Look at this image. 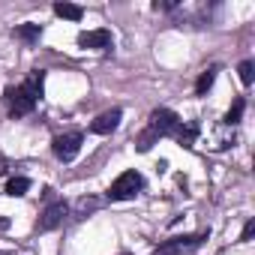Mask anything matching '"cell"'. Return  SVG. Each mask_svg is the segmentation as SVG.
I'll return each instance as SVG.
<instances>
[{"instance_id": "cell-17", "label": "cell", "mask_w": 255, "mask_h": 255, "mask_svg": "<svg viewBox=\"0 0 255 255\" xmlns=\"http://www.w3.org/2000/svg\"><path fill=\"white\" fill-rule=\"evenodd\" d=\"M252 234H255V219H249V222L243 225V234H240V240H249Z\"/></svg>"}, {"instance_id": "cell-14", "label": "cell", "mask_w": 255, "mask_h": 255, "mask_svg": "<svg viewBox=\"0 0 255 255\" xmlns=\"http://www.w3.org/2000/svg\"><path fill=\"white\" fill-rule=\"evenodd\" d=\"M156 138H159V135H156V132L150 129V126H147V129L138 135V141H135V144H138V150H141V153H147V150L153 147V141H156Z\"/></svg>"}, {"instance_id": "cell-8", "label": "cell", "mask_w": 255, "mask_h": 255, "mask_svg": "<svg viewBox=\"0 0 255 255\" xmlns=\"http://www.w3.org/2000/svg\"><path fill=\"white\" fill-rule=\"evenodd\" d=\"M81 48H108L111 45V30H84L78 33Z\"/></svg>"}, {"instance_id": "cell-19", "label": "cell", "mask_w": 255, "mask_h": 255, "mask_svg": "<svg viewBox=\"0 0 255 255\" xmlns=\"http://www.w3.org/2000/svg\"><path fill=\"white\" fill-rule=\"evenodd\" d=\"M0 171H3V159H0Z\"/></svg>"}, {"instance_id": "cell-18", "label": "cell", "mask_w": 255, "mask_h": 255, "mask_svg": "<svg viewBox=\"0 0 255 255\" xmlns=\"http://www.w3.org/2000/svg\"><path fill=\"white\" fill-rule=\"evenodd\" d=\"M3 228H9V219H0V231H3Z\"/></svg>"}, {"instance_id": "cell-6", "label": "cell", "mask_w": 255, "mask_h": 255, "mask_svg": "<svg viewBox=\"0 0 255 255\" xmlns=\"http://www.w3.org/2000/svg\"><path fill=\"white\" fill-rule=\"evenodd\" d=\"M66 216H69V207H66L63 201L48 204V207L42 210V216H39V231H54V228H60Z\"/></svg>"}, {"instance_id": "cell-16", "label": "cell", "mask_w": 255, "mask_h": 255, "mask_svg": "<svg viewBox=\"0 0 255 255\" xmlns=\"http://www.w3.org/2000/svg\"><path fill=\"white\" fill-rule=\"evenodd\" d=\"M243 108H246V102H243V99H237V102L231 105V111L225 114V123H228V126H231V123H237V120H240V114H243Z\"/></svg>"}, {"instance_id": "cell-5", "label": "cell", "mask_w": 255, "mask_h": 255, "mask_svg": "<svg viewBox=\"0 0 255 255\" xmlns=\"http://www.w3.org/2000/svg\"><path fill=\"white\" fill-rule=\"evenodd\" d=\"M201 234H183V237H171V240H165L162 246H156L153 249V255H183V252H192V249H198L201 246Z\"/></svg>"}, {"instance_id": "cell-10", "label": "cell", "mask_w": 255, "mask_h": 255, "mask_svg": "<svg viewBox=\"0 0 255 255\" xmlns=\"http://www.w3.org/2000/svg\"><path fill=\"white\" fill-rule=\"evenodd\" d=\"M54 12L60 18H69V21H81V15H84V9L75 3H54Z\"/></svg>"}, {"instance_id": "cell-3", "label": "cell", "mask_w": 255, "mask_h": 255, "mask_svg": "<svg viewBox=\"0 0 255 255\" xmlns=\"http://www.w3.org/2000/svg\"><path fill=\"white\" fill-rule=\"evenodd\" d=\"M141 189H144V177H141L138 171H123V174L108 186V198H111V201H129V198H135Z\"/></svg>"}, {"instance_id": "cell-15", "label": "cell", "mask_w": 255, "mask_h": 255, "mask_svg": "<svg viewBox=\"0 0 255 255\" xmlns=\"http://www.w3.org/2000/svg\"><path fill=\"white\" fill-rule=\"evenodd\" d=\"M237 72H240V81H243V84H252V81H255V63H252V60H243Z\"/></svg>"}, {"instance_id": "cell-13", "label": "cell", "mask_w": 255, "mask_h": 255, "mask_svg": "<svg viewBox=\"0 0 255 255\" xmlns=\"http://www.w3.org/2000/svg\"><path fill=\"white\" fill-rule=\"evenodd\" d=\"M213 78H216V69L201 72V78H198V84H195V96H204V93L213 87Z\"/></svg>"}, {"instance_id": "cell-12", "label": "cell", "mask_w": 255, "mask_h": 255, "mask_svg": "<svg viewBox=\"0 0 255 255\" xmlns=\"http://www.w3.org/2000/svg\"><path fill=\"white\" fill-rule=\"evenodd\" d=\"M27 189H30V180H27V177H12V180L6 183V195H12V198L24 195Z\"/></svg>"}, {"instance_id": "cell-11", "label": "cell", "mask_w": 255, "mask_h": 255, "mask_svg": "<svg viewBox=\"0 0 255 255\" xmlns=\"http://www.w3.org/2000/svg\"><path fill=\"white\" fill-rule=\"evenodd\" d=\"M99 207H102V198H78V201H75V216L84 219L87 213H93V210H99Z\"/></svg>"}, {"instance_id": "cell-1", "label": "cell", "mask_w": 255, "mask_h": 255, "mask_svg": "<svg viewBox=\"0 0 255 255\" xmlns=\"http://www.w3.org/2000/svg\"><path fill=\"white\" fill-rule=\"evenodd\" d=\"M42 84H45V75L36 69V72L27 75L24 84L9 87V90H6V108H9V114H12V117H24V114H30V111L36 108L39 96H42Z\"/></svg>"}, {"instance_id": "cell-9", "label": "cell", "mask_w": 255, "mask_h": 255, "mask_svg": "<svg viewBox=\"0 0 255 255\" xmlns=\"http://www.w3.org/2000/svg\"><path fill=\"white\" fill-rule=\"evenodd\" d=\"M12 33H15V39H21L24 45H36L39 36H42V27H39V24H21V27H15Z\"/></svg>"}, {"instance_id": "cell-7", "label": "cell", "mask_w": 255, "mask_h": 255, "mask_svg": "<svg viewBox=\"0 0 255 255\" xmlns=\"http://www.w3.org/2000/svg\"><path fill=\"white\" fill-rule=\"evenodd\" d=\"M120 117H123V111H120V108L102 111V114L90 123V132H96V135H108V132H114V129H117V123H120Z\"/></svg>"}, {"instance_id": "cell-4", "label": "cell", "mask_w": 255, "mask_h": 255, "mask_svg": "<svg viewBox=\"0 0 255 255\" xmlns=\"http://www.w3.org/2000/svg\"><path fill=\"white\" fill-rule=\"evenodd\" d=\"M81 141H84L81 132H66V135H57L51 141V150H54V156L60 162H72L78 156V150H81Z\"/></svg>"}, {"instance_id": "cell-2", "label": "cell", "mask_w": 255, "mask_h": 255, "mask_svg": "<svg viewBox=\"0 0 255 255\" xmlns=\"http://www.w3.org/2000/svg\"><path fill=\"white\" fill-rule=\"evenodd\" d=\"M150 129L156 132V135H171L174 141H180L183 147H192L195 144V135H198V129L192 123H183L171 108H156L153 114H150Z\"/></svg>"}]
</instances>
